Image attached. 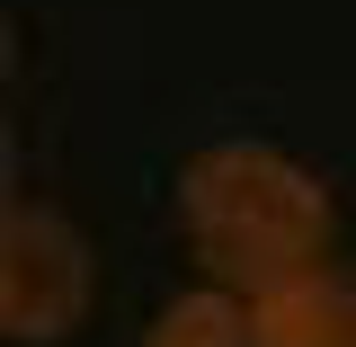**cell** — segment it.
<instances>
[{"label": "cell", "instance_id": "obj_4", "mask_svg": "<svg viewBox=\"0 0 356 347\" xmlns=\"http://www.w3.org/2000/svg\"><path fill=\"white\" fill-rule=\"evenodd\" d=\"M143 347H250V303L222 294V285L170 294V303L143 321Z\"/></svg>", "mask_w": 356, "mask_h": 347}, {"label": "cell", "instance_id": "obj_3", "mask_svg": "<svg viewBox=\"0 0 356 347\" xmlns=\"http://www.w3.org/2000/svg\"><path fill=\"white\" fill-rule=\"evenodd\" d=\"M250 347H356V267H312L250 303Z\"/></svg>", "mask_w": 356, "mask_h": 347}, {"label": "cell", "instance_id": "obj_1", "mask_svg": "<svg viewBox=\"0 0 356 347\" xmlns=\"http://www.w3.org/2000/svg\"><path fill=\"white\" fill-rule=\"evenodd\" d=\"M178 232H187V250L205 267V285L259 303L276 285L330 267L339 214H330V187L294 152L232 134V143H205L178 170Z\"/></svg>", "mask_w": 356, "mask_h": 347}, {"label": "cell", "instance_id": "obj_2", "mask_svg": "<svg viewBox=\"0 0 356 347\" xmlns=\"http://www.w3.org/2000/svg\"><path fill=\"white\" fill-rule=\"evenodd\" d=\"M89 312V241L54 205H9L0 214V330L18 347L72 339Z\"/></svg>", "mask_w": 356, "mask_h": 347}]
</instances>
